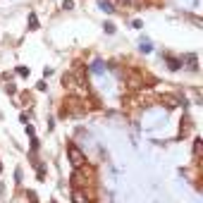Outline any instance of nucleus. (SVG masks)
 Here are the masks:
<instances>
[{
	"label": "nucleus",
	"instance_id": "obj_1",
	"mask_svg": "<svg viewBox=\"0 0 203 203\" xmlns=\"http://www.w3.org/2000/svg\"><path fill=\"white\" fill-rule=\"evenodd\" d=\"M67 155H69L72 162H74V167H84V165H86V158L74 148V146H69V148H67Z\"/></svg>",
	"mask_w": 203,
	"mask_h": 203
},
{
	"label": "nucleus",
	"instance_id": "obj_2",
	"mask_svg": "<svg viewBox=\"0 0 203 203\" xmlns=\"http://www.w3.org/2000/svg\"><path fill=\"white\" fill-rule=\"evenodd\" d=\"M98 5H100V7L105 10V12H113V5H110L108 0H98Z\"/></svg>",
	"mask_w": 203,
	"mask_h": 203
},
{
	"label": "nucleus",
	"instance_id": "obj_3",
	"mask_svg": "<svg viewBox=\"0 0 203 203\" xmlns=\"http://www.w3.org/2000/svg\"><path fill=\"white\" fill-rule=\"evenodd\" d=\"M141 53H151V41H141Z\"/></svg>",
	"mask_w": 203,
	"mask_h": 203
},
{
	"label": "nucleus",
	"instance_id": "obj_4",
	"mask_svg": "<svg viewBox=\"0 0 203 203\" xmlns=\"http://www.w3.org/2000/svg\"><path fill=\"white\" fill-rule=\"evenodd\" d=\"M29 26H31V29H36V26H38V22H36V17H33V14L29 17Z\"/></svg>",
	"mask_w": 203,
	"mask_h": 203
},
{
	"label": "nucleus",
	"instance_id": "obj_5",
	"mask_svg": "<svg viewBox=\"0 0 203 203\" xmlns=\"http://www.w3.org/2000/svg\"><path fill=\"white\" fill-rule=\"evenodd\" d=\"M17 72H19L22 77H26V74H29V69H26V67H17Z\"/></svg>",
	"mask_w": 203,
	"mask_h": 203
},
{
	"label": "nucleus",
	"instance_id": "obj_6",
	"mask_svg": "<svg viewBox=\"0 0 203 203\" xmlns=\"http://www.w3.org/2000/svg\"><path fill=\"white\" fill-rule=\"evenodd\" d=\"M105 31H108V33H115V26H113V24H108V22H105Z\"/></svg>",
	"mask_w": 203,
	"mask_h": 203
}]
</instances>
